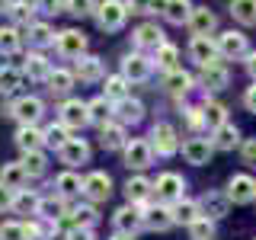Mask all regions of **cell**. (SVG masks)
<instances>
[{"label":"cell","mask_w":256,"mask_h":240,"mask_svg":"<svg viewBox=\"0 0 256 240\" xmlns=\"http://www.w3.org/2000/svg\"><path fill=\"white\" fill-rule=\"evenodd\" d=\"M125 20H128V6H125V0H106V4L96 6V22H100V29H106V32L122 29V26H125Z\"/></svg>","instance_id":"cell-1"},{"label":"cell","mask_w":256,"mask_h":240,"mask_svg":"<svg viewBox=\"0 0 256 240\" xmlns=\"http://www.w3.org/2000/svg\"><path fill=\"white\" fill-rule=\"evenodd\" d=\"M182 189H186V182H182L180 173H160L157 182H154V196L164 205H176L182 198Z\"/></svg>","instance_id":"cell-2"},{"label":"cell","mask_w":256,"mask_h":240,"mask_svg":"<svg viewBox=\"0 0 256 240\" xmlns=\"http://www.w3.org/2000/svg\"><path fill=\"white\" fill-rule=\"evenodd\" d=\"M122 150H125V166L128 170H148V166L154 164V148H150V141L132 138Z\"/></svg>","instance_id":"cell-3"},{"label":"cell","mask_w":256,"mask_h":240,"mask_svg":"<svg viewBox=\"0 0 256 240\" xmlns=\"http://www.w3.org/2000/svg\"><path fill=\"white\" fill-rule=\"evenodd\" d=\"M150 148H154V154L160 157H173L176 150H180V138H176V128L160 122L154 125V132H150Z\"/></svg>","instance_id":"cell-4"},{"label":"cell","mask_w":256,"mask_h":240,"mask_svg":"<svg viewBox=\"0 0 256 240\" xmlns=\"http://www.w3.org/2000/svg\"><path fill=\"white\" fill-rule=\"evenodd\" d=\"M42 112H45V106H42L38 96H20V100L10 106V116L20 125H36L38 118H42Z\"/></svg>","instance_id":"cell-5"},{"label":"cell","mask_w":256,"mask_h":240,"mask_svg":"<svg viewBox=\"0 0 256 240\" xmlns=\"http://www.w3.org/2000/svg\"><path fill=\"white\" fill-rule=\"evenodd\" d=\"M189 54L198 68H208V64H218V42L208 36H192V45H189Z\"/></svg>","instance_id":"cell-6"},{"label":"cell","mask_w":256,"mask_h":240,"mask_svg":"<svg viewBox=\"0 0 256 240\" xmlns=\"http://www.w3.org/2000/svg\"><path fill=\"white\" fill-rule=\"evenodd\" d=\"M228 198H230L234 205L253 202V198H256V180H253V176H246V173L230 176V182H228Z\"/></svg>","instance_id":"cell-7"},{"label":"cell","mask_w":256,"mask_h":240,"mask_svg":"<svg viewBox=\"0 0 256 240\" xmlns=\"http://www.w3.org/2000/svg\"><path fill=\"white\" fill-rule=\"evenodd\" d=\"M112 224H116L118 234L134 237V230L144 228V212H141L138 205H122V208L116 212V218H112Z\"/></svg>","instance_id":"cell-8"},{"label":"cell","mask_w":256,"mask_h":240,"mask_svg":"<svg viewBox=\"0 0 256 240\" xmlns=\"http://www.w3.org/2000/svg\"><path fill=\"white\" fill-rule=\"evenodd\" d=\"M214 42H218V54H221V58H244V54H250V45H246L244 32H234V29L221 32Z\"/></svg>","instance_id":"cell-9"},{"label":"cell","mask_w":256,"mask_h":240,"mask_svg":"<svg viewBox=\"0 0 256 240\" xmlns=\"http://www.w3.org/2000/svg\"><path fill=\"white\" fill-rule=\"evenodd\" d=\"M84 196L90 198V202H106V198L112 196V180H109V173L93 170L90 176H84Z\"/></svg>","instance_id":"cell-10"},{"label":"cell","mask_w":256,"mask_h":240,"mask_svg":"<svg viewBox=\"0 0 256 240\" xmlns=\"http://www.w3.org/2000/svg\"><path fill=\"white\" fill-rule=\"evenodd\" d=\"M58 112H61V125H68V128H84L90 122V106L80 100H64Z\"/></svg>","instance_id":"cell-11"},{"label":"cell","mask_w":256,"mask_h":240,"mask_svg":"<svg viewBox=\"0 0 256 240\" xmlns=\"http://www.w3.org/2000/svg\"><path fill=\"white\" fill-rule=\"evenodd\" d=\"M173 224H176V218H173L170 205L157 202V205L144 208V228H148V230H166V228H173Z\"/></svg>","instance_id":"cell-12"},{"label":"cell","mask_w":256,"mask_h":240,"mask_svg":"<svg viewBox=\"0 0 256 240\" xmlns=\"http://www.w3.org/2000/svg\"><path fill=\"white\" fill-rule=\"evenodd\" d=\"M212 154H214L212 138H192V141L182 144V157H186L189 164H196V166L208 164V160H212Z\"/></svg>","instance_id":"cell-13"},{"label":"cell","mask_w":256,"mask_h":240,"mask_svg":"<svg viewBox=\"0 0 256 240\" xmlns=\"http://www.w3.org/2000/svg\"><path fill=\"white\" fill-rule=\"evenodd\" d=\"M58 157H61V164H68V166L86 164V160H90V144L84 138H70L64 148H58Z\"/></svg>","instance_id":"cell-14"},{"label":"cell","mask_w":256,"mask_h":240,"mask_svg":"<svg viewBox=\"0 0 256 240\" xmlns=\"http://www.w3.org/2000/svg\"><path fill=\"white\" fill-rule=\"evenodd\" d=\"M84 48H86V36L80 29H64V32H58V52L61 54H68V58H80V54H84Z\"/></svg>","instance_id":"cell-15"},{"label":"cell","mask_w":256,"mask_h":240,"mask_svg":"<svg viewBox=\"0 0 256 240\" xmlns=\"http://www.w3.org/2000/svg\"><path fill=\"white\" fill-rule=\"evenodd\" d=\"M122 77L128 84H141V80L150 77V61L144 58V54H128L122 61Z\"/></svg>","instance_id":"cell-16"},{"label":"cell","mask_w":256,"mask_h":240,"mask_svg":"<svg viewBox=\"0 0 256 240\" xmlns=\"http://www.w3.org/2000/svg\"><path fill=\"white\" fill-rule=\"evenodd\" d=\"M214 26H218V20H214V13L208 6H192V16H189L192 36H212Z\"/></svg>","instance_id":"cell-17"},{"label":"cell","mask_w":256,"mask_h":240,"mask_svg":"<svg viewBox=\"0 0 256 240\" xmlns=\"http://www.w3.org/2000/svg\"><path fill=\"white\" fill-rule=\"evenodd\" d=\"M198 208H202V214H205V218L218 221V218H224V214H228L230 198H228V192H224V196H218V192H208L202 202H198Z\"/></svg>","instance_id":"cell-18"},{"label":"cell","mask_w":256,"mask_h":240,"mask_svg":"<svg viewBox=\"0 0 256 240\" xmlns=\"http://www.w3.org/2000/svg\"><path fill=\"white\" fill-rule=\"evenodd\" d=\"M134 45L138 48H157L164 45V29L157 26V22H144V26H138L134 29Z\"/></svg>","instance_id":"cell-19"},{"label":"cell","mask_w":256,"mask_h":240,"mask_svg":"<svg viewBox=\"0 0 256 240\" xmlns=\"http://www.w3.org/2000/svg\"><path fill=\"white\" fill-rule=\"evenodd\" d=\"M74 77L86 80V84L100 80V77H102V61L96 58V54H80L77 64H74Z\"/></svg>","instance_id":"cell-20"},{"label":"cell","mask_w":256,"mask_h":240,"mask_svg":"<svg viewBox=\"0 0 256 240\" xmlns=\"http://www.w3.org/2000/svg\"><path fill=\"white\" fill-rule=\"evenodd\" d=\"M45 144V132H38L36 125H20V132H16V148L26 154V150H42Z\"/></svg>","instance_id":"cell-21"},{"label":"cell","mask_w":256,"mask_h":240,"mask_svg":"<svg viewBox=\"0 0 256 240\" xmlns=\"http://www.w3.org/2000/svg\"><path fill=\"white\" fill-rule=\"evenodd\" d=\"M116 118L122 125H134V122H141V118H144V106H141L138 100H132V96H125V100L116 102Z\"/></svg>","instance_id":"cell-22"},{"label":"cell","mask_w":256,"mask_h":240,"mask_svg":"<svg viewBox=\"0 0 256 240\" xmlns=\"http://www.w3.org/2000/svg\"><path fill=\"white\" fill-rule=\"evenodd\" d=\"M100 144L106 150H118V148H125L128 138H125V125L122 122H109V125H102V132H100Z\"/></svg>","instance_id":"cell-23"},{"label":"cell","mask_w":256,"mask_h":240,"mask_svg":"<svg viewBox=\"0 0 256 240\" xmlns=\"http://www.w3.org/2000/svg\"><path fill=\"white\" fill-rule=\"evenodd\" d=\"M0 182H4L6 189L20 192V189L29 182V173H26V166H22V164H4V170H0Z\"/></svg>","instance_id":"cell-24"},{"label":"cell","mask_w":256,"mask_h":240,"mask_svg":"<svg viewBox=\"0 0 256 240\" xmlns=\"http://www.w3.org/2000/svg\"><path fill=\"white\" fill-rule=\"evenodd\" d=\"M22 74H26L29 80H48V74H52V64H48L45 54H38V52H32L26 64H22Z\"/></svg>","instance_id":"cell-25"},{"label":"cell","mask_w":256,"mask_h":240,"mask_svg":"<svg viewBox=\"0 0 256 240\" xmlns=\"http://www.w3.org/2000/svg\"><path fill=\"white\" fill-rule=\"evenodd\" d=\"M154 192V182L144 180V176H134V180L125 182V196H128V205H141L144 198Z\"/></svg>","instance_id":"cell-26"},{"label":"cell","mask_w":256,"mask_h":240,"mask_svg":"<svg viewBox=\"0 0 256 240\" xmlns=\"http://www.w3.org/2000/svg\"><path fill=\"white\" fill-rule=\"evenodd\" d=\"M90 106V122H96V125H109V118L116 116V102L112 100H106V96H96L93 102H86Z\"/></svg>","instance_id":"cell-27"},{"label":"cell","mask_w":256,"mask_h":240,"mask_svg":"<svg viewBox=\"0 0 256 240\" xmlns=\"http://www.w3.org/2000/svg\"><path fill=\"white\" fill-rule=\"evenodd\" d=\"M173 218H176V224H196L198 218H205L202 214V208H198V202H189V198H180V202L173 205Z\"/></svg>","instance_id":"cell-28"},{"label":"cell","mask_w":256,"mask_h":240,"mask_svg":"<svg viewBox=\"0 0 256 240\" xmlns=\"http://www.w3.org/2000/svg\"><path fill=\"white\" fill-rule=\"evenodd\" d=\"M36 214L42 221H61L64 218V198L61 196H48V198H38V208Z\"/></svg>","instance_id":"cell-29"},{"label":"cell","mask_w":256,"mask_h":240,"mask_svg":"<svg viewBox=\"0 0 256 240\" xmlns=\"http://www.w3.org/2000/svg\"><path fill=\"white\" fill-rule=\"evenodd\" d=\"M228 80H230V74H228L224 64H208V68H202V84L208 90H224Z\"/></svg>","instance_id":"cell-30"},{"label":"cell","mask_w":256,"mask_h":240,"mask_svg":"<svg viewBox=\"0 0 256 240\" xmlns=\"http://www.w3.org/2000/svg\"><path fill=\"white\" fill-rule=\"evenodd\" d=\"M164 86H166V93H173V96H182V93H189L192 90V77L186 74V70H166V77H164Z\"/></svg>","instance_id":"cell-31"},{"label":"cell","mask_w":256,"mask_h":240,"mask_svg":"<svg viewBox=\"0 0 256 240\" xmlns=\"http://www.w3.org/2000/svg\"><path fill=\"white\" fill-rule=\"evenodd\" d=\"M224 116H228V109H224L221 106V102H205V106H202V122H205V128H208V132H218V128L224 125Z\"/></svg>","instance_id":"cell-32"},{"label":"cell","mask_w":256,"mask_h":240,"mask_svg":"<svg viewBox=\"0 0 256 240\" xmlns=\"http://www.w3.org/2000/svg\"><path fill=\"white\" fill-rule=\"evenodd\" d=\"M230 16L244 26H256V0H230Z\"/></svg>","instance_id":"cell-33"},{"label":"cell","mask_w":256,"mask_h":240,"mask_svg":"<svg viewBox=\"0 0 256 240\" xmlns=\"http://www.w3.org/2000/svg\"><path fill=\"white\" fill-rule=\"evenodd\" d=\"M54 186H58V196L61 198H70V196H80V192H84V180H80L77 173H61L58 180H54Z\"/></svg>","instance_id":"cell-34"},{"label":"cell","mask_w":256,"mask_h":240,"mask_svg":"<svg viewBox=\"0 0 256 240\" xmlns=\"http://www.w3.org/2000/svg\"><path fill=\"white\" fill-rule=\"evenodd\" d=\"M212 144H214V150H230V148H237L240 144V132L234 125H228L224 122L218 132H214V138H212Z\"/></svg>","instance_id":"cell-35"},{"label":"cell","mask_w":256,"mask_h":240,"mask_svg":"<svg viewBox=\"0 0 256 240\" xmlns=\"http://www.w3.org/2000/svg\"><path fill=\"white\" fill-rule=\"evenodd\" d=\"M70 86H74V74L70 70H52L48 74V90H52L54 96H64V93H70Z\"/></svg>","instance_id":"cell-36"},{"label":"cell","mask_w":256,"mask_h":240,"mask_svg":"<svg viewBox=\"0 0 256 240\" xmlns=\"http://www.w3.org/2000/svg\"><path fill=\"white\" fill-rule=\"evenodd\" d=\"M38 6L32 4V0H13V6H10V16H13V22H20V26H32V16H36Z\"/></svg>","instance_id":"cell-37"},{"label":"cell","mask_w":256,"mask_h":240,"mask_svg":"<svg viewBox=\"0 0 256 240\" xmlns=\"http://www.w3.org/2000/svg\"><path fill=\"white\" fill-rule=\"evenodd\" d=\"M164 16L170 22H176V26H180V22H189L192 4H189V0H170V4H166V10H164Z\"/></svg>","instance_id":"cell-38"},{"label":"cell","mask_w":256,"mask_h":240,"mask_svg":"<svg viewBox=\"0 0 256 240\" xmlns=\"http://www.w3.org/2000/svg\"><path fill=\"white\" fill-rule=\"evenodd\" d=\"M52 42H54V29L48 26V22H32V26H29V45L45 48Z\"/></svg>","instance_id":"cell-39"},{"label":"cell","mask_w":256,"mask_h":240,"mask_svg":"<svg viewBox=\"0 0 256 240\" xmlns=\"http://www.w3.org/2000/svg\"><path fill=\"white\" fill-rule=\"evenodd\" d=\"M36 208H38V196H36V192L20 189L13 196V212L16 214H36Z\"/></svg>","instance_id":"cell-40"},{"label":"cell","mask_w":256,"mask_h":240,"mask_svg":"<svg viewBox=\"0 0 256 240\" xmlns=\"http://www.w3.org/2000/svg\"><path fill=\"white\" fill-rule=\"evenodd\" d=\"M22 45L20 32H16L13 26H0V54H16Z\"/></svg>","instance_id":"cell-41"},{"label":"cell","mask_w":256,"mask_h":240,"mask_svg":"<svg viewBox=\"0 0 256 240\" xmlns=\"http://www.w3.org/2000/svg\"><path fill=\"white\" fill-rule=\"evenodd\" d=\"M20 164L26 166V173H29V176H42V173H45V164H48V160H45V154H42V150H26Z\"/></svg>","instance_id":"cell-42"},{"label":"cell","mask_w":256,"mask_h":240,"mask_svg":"<svg viewBox=\"0 0 256 240\" xmlns=\"http://www.w3.org/2000/svg\"><path fill=\"white\" fill-rule=\"evenodd\" d=\"M106 100H112V102H118V100H125L128 96V80L118 74V77H106Z\"/></svg>","instance_id":"cell-43"},{"label":"cell","mask_w":256,"mask_h":240,"mask_svg":"<svg viewBox=\"0 0 256 240\" xmlns=\"http://www.w3.org/2000/svg\"><path fill=\"white\" fill-rule=\"evenodd\" d=\"M22 84V70L16 68H0V93H13Z\"/></svg>","instance_id":"cell-44"},{"label":"cell","mask_w":256,"mask_h":240,"mask_svg":"<svg viewBox=\"0 0 256 240\" xmlns=\"http://www.w3.org/2000/svg\"><path fill=\"white\" fill-rule=\"evenodd\" d=\"M176 61H180V52H176V45H170V42H164L157 48V64L164 70H176Z\"/></svg>","instance_id":"cell-45"},{"label":"cell","mask_w":256,"mask_h":240,"mask_svg":"<svg viewBox=\"0 0 256 240\" xmlns=\"http://www.w3.org/2000/svg\"><path fill=\"white\" fill-rule=\"evenodd\" d=\"M189 237L192 240H214V221L212 218H198L196 224H189Z\"/></svg>","instance_id":"cell-46"},{"label":"cell","mask_w":256,"mask_h":240,"mask_svg":"<svg viewBox=\"0 0 256 240\" xmlns=\"http://www.w3.org/2000/svg\"><path fill=\"white\" fill-rule=\"evenodd\" d=\"M68 141H70L68 125H52V128H45V144H52V148H64Z\"/></svg>","instance_id":"cell-47"},{"label":"cell","mask_w":256,"mask_h":240,"mask_svg":"<svg viewBox=\"0 0 256 240\" xmlns=\"http://www.w3.org/2000/svg\"><path fill=\"white\" fill-rule=\"evenodd\" d=\"M70 221H74V228H90V224L96 221L93 205H77L74 212H70Z\"/></svg>","instance_id":"cell-48"},{"label":"cell","mask_w":256,"mask_h":240,"mask_svg":"<svg viewBox=\"0 0 256 240\" xmlns=\"http://www.w3.org/2000/svg\"><path fill=\"white\" fill-rule=\"evenodd\" d=\"M64 10L74 16H90L96 13V0H64Z\"/></svg>","instance_id":"cell-49"},{"label":"cell","mask_w":256,"mask_h":240,"mask_svg":"<svg viewBox=\"0 0 256 240\" xmlns=\"http://www.w3.org/2000/svg\"><path fill=\"white\" fill-rule=\"evenodd\" d=\"M0 240H26L22 224L20 221H4V224H0Z\"/></svg>","instance_id":"cell-50"},{"label":"cell","mask_w":256,"mask_h":240,"mask_svg":"<svg viewBox=\"0 0 256 240\" xmlns=\"http://www.w3.org/2000/svg\"><path fill=\"white\" fill-rule=\"evenodd\" d=\"M36 6H38V10H42V13H61L64 10V0H36Z\"/></svg>","instance_id":"cell-51"},{"label":"cell","mask_w":256,"mask_h":240,"mask_svg":"<svg viewBox=\"0 0 256 240\" xmlns=\"http://www.w3.org/2000/svg\"><path fill=\"white\" fill-rule=\"evenodd\" d=\"M128 13H150V6H154V0H125Z\"/></svg>","instance_id":"cell-52"},{"label":"cell","mask_w":256,"mask_h":240,"mask_svg":"<svg viewBox=\"0 0 256 240\" xmlns=\"http://www.w3.org/2000/svg\"><path fill=\"white\" fill-rule=\"evenodd\" d=\"M22 234H26V240H38V237H42V234H45V230H42V228H38V224H36V221H26V224H22Z\"/></svg>","instance_id":"cell-53"},{"label":"cell","mask_w":256,"mask_h":240,"mask_svg":"<svg viewBox=\"0 0 256 240\" xmlns=\"http://www.w3.org/2000/svg\"><path fill=\"white\" fill-rule=\"evenodd\" d=\"M13 196H16V192L6 189L4 182H0V212H4V208H13Z\"/></svg>","instance_id":"cell-54"},{"label":"cell","mask_w":256,"mask_h":240,"mask_svg":"<svg viewBox=\"0 0 256 240\" xmlns=\"http://www.w3.org/2000/svg\"><path fill=\"white\" fill-rule=\"evenodd\" d=\"M68 240H96V237L90 228H74V230H68Z\"/></svg>","instance_id":"cell-55"},{"label":"cell","mask_w":256,"mask_h":240,"mask_svg":"<svg viewBox=\"0 0 256 240\" xmlns=\"http://www.w3.org/2000/svg\"><path fill=\"white\" fill-rule=\"evenodd\" d=\"M244 160L246 164H256V138H250L244 144Z\"/></svg>","instance_id":"cell-56"},{"label":"cell","mask_w":256,"mask_h":240,"mask_svg":"<svg viewBox=\"0 0 256 240\" xmlns=\"http://www.w3.org/2000/svg\"><path fill=\"white\" fill-rule=\"evenodd\" d=\"M244 102H246V109H250V112H256V84H253V86H246Z\"/></svg>","instance_id":"cell-57"},{"label":"cell","mask_w":256,"mask_h":240,"mask_svg":"<svg viewBox=\"0 0 256 240\" xmlns=\"http://www.w3.org/2000/svg\"><path fill=\"white\" fill-rule=\"evenodd\" d=\"M246 70H250V77L256 80V52H250V54H246Z\"/></svg>","instance_id":"cell-58"},{"label":"cell","mask_w":256,"mask_h":240,"mask_svg":"<svg viewBox=\"0 0 256 240\" xmlns=\"http://www.w3.org/2000/svg\"><path fill=\"white\" fill-rule=\"evenodd\" d=\"M10 6H13V0H0V13H4V10L10 13Z\"/></svg>","instance_id":"cell-59"},{"label":"cell","mask_w":256,"mask_h":240,"mask_svg":"<svg viewBox=\"0 0 256 240\" xmlns=\"http://www.w3.org/2000/svg\"><path fill=\"white\" fill-rule=\"evenodd\" d=\"M112 240H134V237H128V234H116Z\"/></svg>","instance_id":"cell-60"}]
</instances>
